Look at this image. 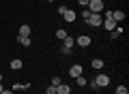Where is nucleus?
I'll list each match as a JSON object with an SVG mask.
<instances>
[{"instance_id": "nucleus-1", "label": "nucleus", "mask_w": 129, "mask_h": 94, "mask_svg": "<svg viewBox=\"0 0 129 94\" xmlns=\"http://www.w3.org/2000/svg\"><path fill=\"white\" fill-rule=\"evenodd\" d=\"M84 22H86L88 26H92V28H99V26L103 24V15H101V13H90V17L84 19Z\"/></svg>"}, {"instance_id": "nucleus-2", "label": "nucleus", "mask_w": 129, "mask_h": 94, "mask_svg": "<svg viewBox=\"0 0 129 94\" xmlns=\"http://www.w3.org/2000/svg\"><path fill=\"white\" fill-rule=\"evenodd\" d=\"M103 7H106V5H103V0H88V7H86V9L90 11V13H101Z\"/></svg>"}, {"instance_id": "nucleus-3", "label": "nucleus", "mask_w": 129, "mask_h": 94, "mask_svg": "<svg viewBox=\"0 0 129 94\" xmlns=\"http://www.w3.org/2000/svg\"><path fill=\"white\" fill-rule=\"evenodd\" d=\"M92 81H95V83L99 85V88H108V85H110V77H108L106 73H101V75H97V77H95Z\"/></svg>"}, {"instance_id": "nucleus-4", "label": "nucleus", "mask_w": 129, "mask_h": 94, "mask_svg": "<svg viewBox=\"0 0 129 94\" xmlns=\"http://www.w3.org/2000/svg\"><path fill=\"white\" fill-rule=\"evenodd\" d=\"M75 45H78V47H90V36L88 34H80L78 39H75Z\"/></svg>"}, {"instance_id": "nucleus-5", "label": "nucleus", "mask_w": 129, "mask_h": 94, "mask_svg": "<svg viewBox=\"0 0 129 94\" xmlns=\"http://www.w3.org/2000/svg\"><path fill=\"white\" fill-rule=\"evenodd\" d=\"M75 17H78V13H75V11H71V9H67V11L62 13V19H64L67 24H73Z\"/></svg>"}, {"instance_id": "nucleus-6", "label": "nucleus", "mask_w": 129, "mask_h": 94, "mask_svg": "<svg viewBox=\"0 0 129 94\" xmlns=\"http://www.w3.org/2000/svg\"><path fill=\"white\" fill-rule=\"evenodd\" d=\"M69 75L73 77V79H75V77H80V75H84V68H82V64H73V66L69 68Z\"/></svg>"}, {"instance_id": "nucleus-7", "label": "nucleus", "mask_w": 129, "mask_h": 94, "mask_svg": "<svg viewBox=\"0 0 129 94\" xmlns=\"http://www.w3.org/2000/svg\"><path fill=\"white\" fill-rule=\"evenodd\" d=\"M101 26L106 28V30H110V32H112V30H114L116 26H118V24H116V22H114L112 17H103V24H101Z\"/></svg>"}, {"instance_id": "nucleus-8", "label": "nucleus", "mask_w": 129, "mask_h": 94, "mask_svg": "<svg viewBox=\"0 0 129 94\" xmlns=\"http://www.w3.org/2000/svg\"><path fill=\"white\" fill-rule=\"evenodd\" d=\"M71 47H73V39L67 36V39L62 41V54H71Z\"/></svg>"}, {"instance_id": "nucleus-9", "label": "nucleus", "mask_w": 129, "mask_h": 94, "mask_svg": "<svg viewBox=\"0 0 129 94\" xmlns=\"http://www.w3.org/2000/svg\"><path fill=\"white\" fill-rule=\"evenodd\" d=\"M110 17L114 19L116 24H120V22L125 19V11H112V13H110Z\"/></svg>"}, {"instance_id": "nucleus-10", "label": "nucleus", "mask_w": 129, "mask_h": 94, "mask_svg": "<svg viewBox=\"0 0 129 94\" xmlns=\"http://www.w3.org/2000/svg\"><path fill=\"white\" fill-rule=\"evenodd\" d=\"M90 66L95 68V71H101V68L106 66V62H103L101 58H95V60H92V62H90Z\"/></svg>"}, {"instance_id": "nucleus-11", "label": "nucleus", "mask_w": 129, "mask_h": 94, "mask_svg": "<svg viewBox=\"0 0 129 94\" xmlns=\"http://www.w3.org/2000/svg\"><path fill=\"white\" fill-rule=\"evenodd\" d=\"M69 92H71V88L67 83H58L56 85V94H69Z\"/></svg>"}, {"instance_id": "nucleus-12", "label": "nucleus", "mask_w": 129, "mask_h": 94, "mask_svg": "<svg viewBox=\"0 0 129 94\" xmlns=\"http://www.w3.org/2000/svg\"><path fill=\"white\" fill-rule=\"evenodd\" d=\"M30 32H32V28L28 24H22L19 26V36H30Z\"/></svg>"}, {"instance_id": "nucleus-13", "label": "nucleus", "mask_w": 129, "mask_h": 94, "mask_svg": "<svg viewBox=\"0 0 129 94\" xmlns=\"http://www.w3.org/2000/svg\"><path fill=\"white\" fill-rule=\"evenodd\" d=\"M17 43L22 45V47H30L32 41H30V36H17Z\"/></svg>"}, {"instance_id": "nucleus-14", "label": "nucleus", "mask_w": 129, "mask_h": 94, "mask_svg": "<svg viewBox=\"0 0 129 94\" xmlns=\"http://www.w3.org/2000/svg\"><path fill=\"white\" fill-rule=\"evenodd\" d=\"M9 66L13 68V71H19V68L24 66V62H22V60H19V58H15V60H11V64H9Z\"/></svg>"}, {"instance_id": "nucleus-15", "label": "nucleus", "mask_w": 129, "mask_h": 94, "mask_svg": "<svg viewBox=\"0 0 129 94\" xmlns=\"http://www.w3.org/2000/svg\"><path fill=\"white\" fill-rule=\"evenodd\" d=\"M28 88H30V83H22V81H15V83H13V88H11V90L15 92V90H28Z\"/></svg>"}, {"instance_id": "nucleus-16", "label": "nucleus", "mask_w": 129, "mask_h": 94, "mask_svg": "<svg viewBox=\"0 0 129 94\" xmlns=\"http://www.w3.org/2000/svg\"><path fill=\"white\" fill-rule=\"evenodd\" d=\"M67 36H69V34H67V30H62V28H56V39H58V41H64Z\"/></svg>"}, {"instance_id": "nucleus-17", "label": "nucleus", "mask_w": 129, "mask_h": 94, "mask_svg": "<svg viewBox=\"0 0 129 94\" xmlns=\"http://www.w3.org/2000/svg\"><path fill=\"white\" fill-rule=\"evenodd\" d=\"M75 83H78V85H82V88H84V85L88 83V79H86L84 75H80V77H75Z\"/></svg>"}, {"instance_id": "nucleus-18", "label": "nucleus", "mask_w": 129, "mask_h": 94, "mask_svg": "<svg viewBox=\"0 0 129 94\" xmlns=\"http://www.w3.org/2000/svg\"><path fill=\"white\" fill-rule=\"evenodd\" d=\"M116 94H129V90L125 88V85H118V88H116Z\"/></svg>"}, {"instance_id": "nucleus-19", "label": "nucleus", "mask_w": 129, "mask_h": 94, "mask_svg": "<svg viewBox=\"0 0 129 94\" xmlns=\"http://www.w3.org/2000/svg\"><path fill=\"white\" fill-rule=\"evenodd\" d=\"M86 85H90V90H95V92H97V90H101V88H99V85H97L95 83V81H88V83Z\"/></svg>"}, {"instance_id": "nucleus-20", "label": "nucleus", "mask_w": 129, "mask_h": 94, "mask_svg": "<svg viewBox=\"0 0 129 94\" xmlns=\"http://www.w3.org/2000/svg\"><path fill=\"white\" fill-rule=\"evenodd\" d=\"M58 83H62V79H60V77H54V79H52V83H50V85H58Z\"/></svg>"}, {"instance_id": "nucleus-21", "label": "nucleus", "mask_w": 129, "mask_h": 94, "mask_svg": "<svg viewBox=\"0 0 129 94\" xmlns=\"http://www.w3.org/2000/svg\"><path fill=\"white\" fill-rule=\"evenodd\" d=\"M118 36H120V34H118V32H116V30H112V32H110V39H112V41H116V39H118Z\"/></svg>"}, {"instance_id": "nucleus-22", "label": "nucleus", "mask_w": 129, "mask_h": 94, "mask_svg": "<svg viewBox=\"0 0 129 94\" xmlns=\"http://www.w3.org/2000/svg\"><path fill=\"white\" fill-rule=\"evenodd\" d=\"M45 94H56V85H50V88L45 90Z\"/></svg>"}, {"instance_id": "nucleus-23", "label": "nucleus", "mask_w": 129, "mask_h": 94, "mask_svg": "<svg viewBox=\"0 0 129 94\" xmlns=\"http://www.w3.org/2000/svg\"><path fill=\"white\" fill-rule=\"evenodd\" d=\"M82 17H84V19H88V17H90V11L84 9V11H82Z\"/></svg>"}, {"instance_id": "nucleus-24", "label": "nucleus", "mask_w": 129, "mask_h": 94, "mask_svg": "<svg viewBox=\"0 0 129 94\" xmlns=\"http://www.w3.org/2000/svg\"><path fill=\"white\" fill-rule=\"evenodd\" d=\"M78 5H80V7H84V9H86V7H88V0H78Z\"/></svg>"}, {"instance_id": "nucleus-25", "label": "nucleus", "mask_w": 129, "mask_h": 94, "mask_svg": "<svg viewBox=\"0 0 129 94\" xmlns=\"http://www.w3.org/2000/svg\"><path fill=\"white\" fill-rule=\"evenodd\" d=\"M0 94H13V90H2Z\"/></svg>"}, {"instance_id": "nucleus-26", "label": "nucleus", "mask_w": 129, "mask_h": 94, "mask_svg": "<svg viewBox=\"0 0 129 94\" xmlns=\"http://www.w3.org/2000/svg\"><path fill=\"white\" fill-rule=\"evenodd\" d=\"M2 90H5V88H2V81H0V92H2Z\"/></svg>"}, {"instance_id": "nucleus-27", "label": "nucleus", "mask_w": 129, "mask_h": 94, "mask_svg": "<svg viewBox=\"0 0 129 94\" xmlns=\"http://www.w3.org/2000/svg\"><path fill=\"white\" fill-rule=\"evenodd\" d=\"M0 81H2V73H0Z\"/></svg>"}, {"instance_id": "nucleus-28", "label": "nucleus", "mask_w": 129, "mask_h": 94, "mask_svg": "<svg viewBox=\"0 0 129 94\" xmlns=\"http://www.w3.org/2000/svg\"><path fill=\"white\" fill-rule=\"evenodd\" d=\"M47 2H54V0H47Z\"/></svg>"}]
</instances>
